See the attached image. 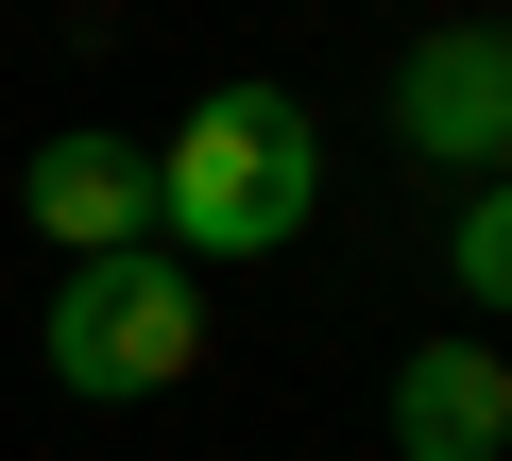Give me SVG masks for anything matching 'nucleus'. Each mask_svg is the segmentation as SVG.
I'll list each match as a JSON object with an SVG mask.
<instances>
[{
	"label": "nucleus",
	"mask_w": 512,
	"mask_h": 461,
	"mask_svg": "<svg viewBox=\"0 0 512 461\" xmlns=\"http://www.w3.org/2000/svg\"><path fill=\"white\" fill-rule=\"evenodd\" d=\"M325 205V120L291 86H205L154 154V257H274Z\"/></svg>",
	"instance_id": "f257e3e1"
},
{
	"label": "nucleus",
	"mask_w": 512,
	"mask_h": 461,
	"mask_svg": "<svg viewBox=\"0 0 512 461\" xmlns=\"http://www.w3.org/2000/svg\"><path fill=\"white\" fill-rule=\"evenodd\" d=\"M188 359H205V274H188V257H154V240L69 257V291H52V376H69V393L137 410V393H171Z\"/></svg>",
	"instance_id": "f03ea898"
},
{
	"label": "nucleus",
	"mask_w": 512,
	"mask_h": 461,
	"mask_svg": "<svg viewBox=\"0 0 512 461\" xmlns=\"http://www.w3.org/2000/svg\"><path fill=\"white\" fill-rule=\"evenodd\" d=\"M393 137H410L427 171L495 188V171H512V35H495V18H444V35L393 69Z\"/></svg>",
	"instance_id": "7ed1b4c3"
},
{
	"label": "nucleus",
	"mask_w": 512,
	"mask_h": 461,
	"mask_svg": "<svg viewBox=\"0 0 512 461\" xmlns=\"http://www.w3.org/2000/svg\"><path fill=\"white\" fill-rule=\"evenodd\" d=\"M18 205L52 222L69 257H120V240H154V154H137V137H103V120H69V137H35Z\"/></svg>",
	"instance_id": "20e7f679"
},
{
	"label": "nucleus",
	"mask_w": 512,
	"mask_h": 461,
	"mask_svg": "<svg viewBox=\"0 0 512 461\" xmlns=\"http://www.w3.org/2000/svg\"><path fill=\"white\" fill-rule=\"evenodd\" d=\"M393 444L410 461H495L512 444V359L461 325V342H410L393 359Z\"/></svg>",
	"instance_id": "39448f33"
},
{
	"label": "nucleus",
	"mask_w": 512,
	"mask_h": 461,
	"mask_svg": "<svg viewBox=\"0 0 512 461\" xmlns=\"http://www.w3.org/2000/svg\"><path fill=\"white\" fill-rule=\"evenodd\" d=\"M444 274H461V308H495V291H512V205H495V188H461V240H444Z\"/></svg>",
	"instance_id": "423d86ee"
}]
</instances>
